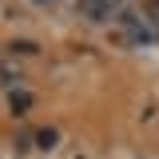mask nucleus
Instances as JSON below:
<instances>
[{
    "label": "nucleus",
    "instance_id": "nucleus-2",
    "mask_svg": "<svg viewBox=\"0 0 159 159\" xmlns=\"http://www.w3.org/2000/svg\"><path fill=\"white\" fill-rule=\"evenodd\" d=\"M143 4H159V0H143Z\"/></svg>",
    "mask_w": 159,
    "mask_h": 159
},
{
    "label": "nucleus",
    "instance_id": "nucleus-1",
    "mask_svg": "<svg viewBox=\"0 0 159 159\" xmlns=\"http://www.w3.org/2000/svg\"><path fill=\"white\" fill-rule=\"evenodd\" d=\"M80 12L88 20H96V24H107V20H119L127 12V0H76Z\"/></svg>",
    "mask_w": 159,
    "mask_h": 159
}]
</instances>
